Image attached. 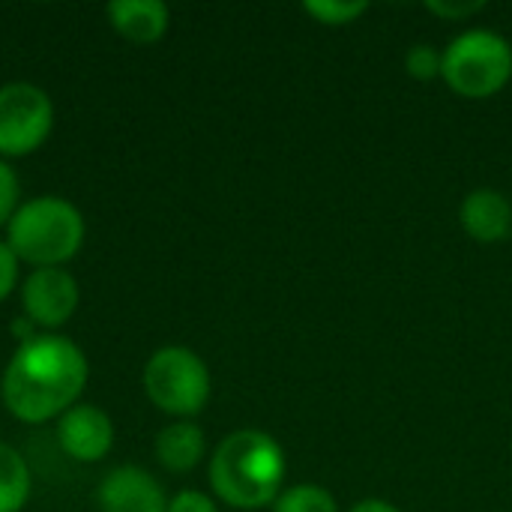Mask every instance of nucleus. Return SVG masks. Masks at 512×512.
I'll use <instances>...</instances> for the list:
<instances>
[{"label": "nucleus", "mask_w": 512, "mask_h": 512, "mask_svg": "<svg viewBox=\"0 0 512 512\" xmlns=\"http://www.w3.org/2000/svg\"><path fill=\"white\" fill-rule=\"evenodd\" d=\"M168 512H219L216 501L198 489H183L174 498H168Z\"/></svg>", "instance_id": "nucleus-19"}, {"label": "nucleus", "mask_w": 512, "mask_h": 512, "mask_svg": "<svg viewBox=\"0 0 512 512\" xmlns=\"http://www.w3.org/2000/svg\"><path fill=\"white\" fill-rule=\"evenodd\" d=\"M459 222L465 234L477 243H504L512 234V201L489 186H480L465 195L459 207Z\"/></svg>", "instance_id": "nucleus-10"}, {"label": "nucleus", "mask_w": 512, "mask_h": 512, "mask_svg": "<svg viewBox=\"0 0 512 512\" xmlns=\"http://www.w3.org/2000/svg\"><path fill=\"white\" fill-rule=\"evenodd\" d=\"M30 468L24 456L0 441V512H21L30 501Z\"/></svg>", "instance_id": "nucleus-13"}, {"label": "nucleus", "mask_w": 512, "mask_h": 512, "mask_svg": "<svg viewBox=\"0 0 512 512\" xmlns=\"http://www.w3.org/2000/svg\"><path fill=\"white\" fill-rule=\"evenodd\" d=\"M87 378L90 363L69 336L39 333L9 357L0 378V402L15 420L39 426L75 408Z\"/></svg>", "instance_id": "nucleus-1"}, {"label": "nucleus", "mask_w": 512, "mask_h": 512, "mask_svg": "<svg viewBox=\"0 0 512 512\" xmlns=\"http://www.w3.org/2000/svg\"><path fill=\"white\" fill-rule=\"evenodd\" d=\"M96 504L102 512H168V495L150 471L120 465L99 480Z\"/></svg>", "instance_id": "nucleus-9"}, {"label": "nucleus", "mask_w": 512, "mask_h": 512, "mask_svg": "<svg viewBox=\"0 0 512 512\" xmlns=\"http://www.w3.org/2000/svg\"><path fill=\"white\" fill-rule=\"evenodd\" d=\"M303 9L318 24L345 27V24H354L360 15H366L369 12V3L366 0H309V3H303Z\"/></svg>", "instance_id": "nucleus-15"}, {"label": "nucleus", "mask_w": 512, "mask_h": 512, "mask_svg": "<svg viewBox=\"0 0 512 512\" xmlns=\"http://www.w3.org/2000/svg\"><path fill=\"white\" fill-rule=\"evenodd\" d=\"M441 69H444V51H438L432 42H420V45L408 48L405 72L414 81H435V78H441Z\"/></svg>", "instance_id": "nucleus-16"}, {"label": "nucleus", "mask_w": 512, "mask_h": 512, "mask_svg": "<svg viewBox=\"0 0 512 512\" xmlns=\"http://www.w3.org/2000/svg\"><path fill=\"white\" fill-rule=\"evenodd\" d=\"M348 512H402L399 507H393L390 501H384V498H366V501H360V504H354Z\"/></svg>", "instance_id": "nucleus-21"}, {"label": "nucleus", "mask_w": 512, "mask_h": 512, "mask_svg": "<svg viewBox=\"0 0 512 512\" xmlns=\"http://www.w3.org/2000/svg\"><path fill=\"white\" fill-rule=\"evenodd\" d=\"M54 129L51 96L30 81L0 87V159L36 153Z\"/></svg>", "instance_id": "nucleus-6"}, {"label": "nucleus", "mask_w": 512, "mask_h": 512, "mask_svg": "<svg viewBox=\"0 0 512 512\" xmlns=\"http://www.w3.org/2000/svg\"><path fill=\"white\" fill-rule=\"evenodd\" d=\"M18 270H21V261L15 258L9 243L0 240V303L18 288Z\"/></svg>", "instance_id": "nucleus-20"}, {"label": "nucleus", "mask_w": 512, "mask_h": 512, "mask_svg": "<svg viewBox=\"0 0 512 512\" xmlns=\"http://www.w3.org/2000/svg\"><path fill=\"white\" fill-rule=\"evenodd\" d=\"M426 9L438 18H447V21H459V18H471L477 15L480 9H486L483 0H429Z\"/></svg>", "instance_id": "nucleus-18"}, {"label": "nucleus", "mask_w": 512, "mask_h": 512, "mask_svg": "<svg viewBox=\"0 0 512 512\" xmlns=\"http://www.w3.org/2000/svg\"><path fill=\"white\" fill-rule=\"evenodd\" d=\"M288 474L282 444L261 429H237L210 456V489L234 510H264L282 495Z\"/></svg>", "instance_id": "nucleus-2"}, {"label": "nucleus", "mask_w": 512, "mask_h": 512, "mask_svg": "<svg viewBox=\"0 0 512 512\" xmlns=\"http://www.w3.org/2000/svg\"><path fill=\"white\" fill-rule=\"evenodd\" d=\"M141 384L153 408L168 417L192 420L198 417L213 393V378L207 363L183 345H165L150 354L141 372Z\"/></svg>", "instance_id": "nucleus-4"}, {"label": "nucleus", "mask_w": 512, "mask_h": 512, "mask_svg": "<svg viewBox=\"0 0 512 512\" xmlns=\"http://www.w3.org/2000/svg\"><path fill=\"white\" fill-rule=\"evenodd\" d=\"M84 216L75 204L57 195L24 201L6 225V243L21 264L33 270L63 267L84 246Z\"/></svg>", "instance_id": "nucleus-3"}, {"label": "nucleus", "mask_w": 512, "mask_h": 512, "mask_svg": "<svg viewBox=\"0 0 512 512\" xmlns=\"http://www.w3.org/2000/svg\"><path fill=\"white\" fill-rule=\"evenodd\" d=\"M21 207V183L15 168L0 159V228L9 225V219L15 216V210Z\"/></svg>", "instance_id": "nucleus-17"}, {"label": "nucleus", "mask_w": 512, "mask_h": 512, "mask_svg": "<svg viewBox=\"0 0 512 512\" xmlns=\"http://www.w3.org/2000/svg\"><path fill=\"white\" fill-rule=\"evenodd\" d=\"M441 78L462 99H489L512 78V45L495 30H465L444 48Z\"/></svg>", "instance_id": "nucleus-5"}, {"label": "nucleus", "mask_w": 512, "mask_h": 512, "mask_svg": "<svg viewBox=\"0 0 512 512\" xmlns=\"http://www.w3.org/2000/svg\"><path fill=\"white\" fill-rule=\"evenodd\" d=\"M108 24L135 45H153L168 33L171 9L162 0H114L105 6Z\"/></svg>", "instance_id": "nucleus-11"}, {"label": "nucleus", "mask_w": 512, "mask_h": 512, "mask_svg": "<svg viewBox=\"0 0 512 512\" xmlns=\"http://www.w3.org/2000/svg\"><path fill=\"white\" fill-rule=\"evenodd\" d=\"M57 444L75 462H102L114 450V423L99 405L78 402L57 420Z\"/></svg>", "instance_id": "nucleus-8"}, {"label": "nucleus", "mask_w": 512, "mask_h": 512, "mask_svg": "<svg viewBox=\"0 0 512 512\" xmlns=\"http://www.w3.org/2000/svg\"><path fill=\"white\" fill-rule=\"evenodd\" d=\"M207 456L204 429L195 420H177L156 435V459L171 474H189Z\"/></svg>", "instance_id": "nucleus-12"}, {"label": "nucleus", "mask_w": 512, "mask_h": 512, "mask_svg": "<svg viewBox=\"0 0 512 512\" xmlns=\"http://www.w3.org/2000/svg\"><path fill=\"white\" fill-rule=\"evenodd\" d=\"M78 300V282L66 267H42L21 282V315L30 318L39 333H57L63 324H69Z\"/></svg>", "instance_id": "nucleus-7"}, {"label": "nucleus", "mask_w": 512, "mask_h": 512, "mask_svg": "<svg viewBox=\"0 0 512 512\" xmlns=\"http://www.w3.org/2000/svg\"><path fill=\"white\" fill-rule=\"evenodd\" d=\"M273 512H339V504L327 489L315 483H297L291 489H282Z\"/></svg>", "instance_id": "nucleus-14"}]
</instances>
